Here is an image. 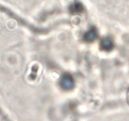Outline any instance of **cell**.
<instances>
[{"label":"cell","mask_w":129,"mask_h":121,"mask_svg":"<svg viewBox=\"0 0 129 121\" xmlns=\"http://www.w3.org/2000/svg\"><path fill=\"white\" fill-rule=\"evenodd\" d=\"M60 84L66 89H71L74 85V81L70 75H64L60 80Z\"/></svg>","instance_id":"cell-1"},{"label":"cell","mask_w":129,"mask_h":121,"mask_svg":"<svg viewBox=\"0 0 129 121\" xmlns=\"http://www.w3.org/2000/svg\"><path fill=\"white\" fill-rule=\"evenodd\" d=\"M102 47L104 50H110L113 47V44L109 39H105L102 41Z\"/></svg>","instance_id":"cell-2"},{"label":"cell","mask_w":129,"mask_h":121,"mask_svg":"<svg viewBox=\"0 0 129 121\" xmlns=\"http://www.w3.org/2000/svg\"><path fill=\"white\" fill-rule=\"evenodd\" d=\"M96 38V35H95V33L94 32H89L86 35V39H87L88 40H93V39H94Z\"/></svg>","instance_id":"cell-3"}]
</instances>
